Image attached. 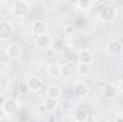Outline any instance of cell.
I'll use <instances>...</instances> for the list:
<instances>
[{
  "label": "cell",
  "mask_w": 123,
  "mask_h": 122,
  "mask_svg": "<svg viewBox=\"0 0 123 122\" xmlns=\"http://www.w3.org/2000/svg\"><path fill=\"white\" fill-rule=\"evenodd\" d=\"M99 19L105 23H113L117 19V10L113 4L107 3L99 9Z\"/></svg>",
  "instance_id": "6da1fadb"
},
{
  "label": "cell",
  "mask_w": 123,
  "mask_h": 122,
  "mask_svg": "<svg viewBox=\"0 0 123 122\" xmlns=\"http://www.w3.org/2000/svg\"><path fill=\"white\" fill-rule=\"evenodd\" d=\"M29 10H30V3L26 1V0H17V1H14V3L12 4V12H13V14L17 16V17L26 16V14L29 13Z\"/></svg>",
  "instance_id": "7a4b0ae2"
},
{
  "label": "cell",
  "mask_w": 123,
  "mask_h": 122,
  "mask_svg": "<svg viewBox=\"0 0 123 122\" xmlns=\"http://www.w3.org/2000/svg\"><path fill=\"white\" fill-rule=\"evenodd\" d=\"M20 102L17 101V99H6L4 102H3V105H1V108L4 109V114L6 115H14V114H17L19 111H20Z\"/></svg>",
  "instance_id": "3957f363"
},
{
  "label": "cell",
  "mask_w": 123,
  "mask_h": 122,
  "mask_svg": "<svg viewBox=\"0 0 123 122\" xmlns=\"http://www.w3.org/2000/svg\"><path fill=\"white\" fill-rule=\"evenodd\" d=\"M94 61V55L89 47H82L77 52V62L79 63H85V65H92Z\"/></svg>",
  "instance_id": "277c9868"
},
{
  "label": "cell",
  "mask_w": 123,
  "mask_h": 122,
  "mask_svg": "<svg viewBox=\"0 0 123 122\" xmlns=\"http://www.w3.org/2000/svg\"><path fill=\"white\" fill-rule=\"evenodd\" d=\"M107 53L110 56H119L120 53L123 52V43L117 39H112L107 42Z\"/></svg>",
  "instance_id": "5b68a950"
},
{
  "label": "cell",
  "mask_w": 123,
  "mask_h": 122,
  "mask_svg": "<svg viewBox=\"0 0 123 122\" xmlns=\"http://www.w3.org/2000/svg\"><path fill=\"white\" fill-rule=\"evenodd\" d=\"M30 30H31V33L37 37V36H40V34H46V33L49 32V26H47V23H46L44 20H36V22L31 23Z\"/></svg>",
  "instance_id": "8992f818"
},
{
  "label": "cell",
  "mask_w": 123,
  "mask_h": 122,
  "mask_svg": "<svg viewBox=\"0 0 123 122\" xmlns=\"http://www.w3.org/2000/svg\"><path fill=\"white\" fill-rule=\"evenodd\" d=\"M13 25L7 20H0V40H7L13 34Z\"/></svg>",
  "instance_id": "52a82bcc"
},
{
  "label": "cell",
  "mask_w": 123,
  "mask_h": 122,
  "mask_svg": "<svg viewBox=\"0 0 123 122\" xmlns=\"http://www.w3.org/2000/svg\"><path fill=\"white\" fill-rule=\"evenodd\" d=\"M52 45H53V37L50 36V34H40V36H37L36 37V46L39 47V49H49V47H52Z\"/></svg>",
  "instance_id": "ba28073f"
},
{
  "label": "cell",
  "mask_w": 123,
  "mask_h": 122,
  "mask_svg": "<svg viewBox=\"0 0 123 122\" xmlns=\"http://www.w3.org/2000/svg\"><path fill=\"white\" fill-rule=\"evenodd\" d=\"M26 85H27V89L31 92H39L42 89V86H43V81L39 78V76H36V75H31L27 78V81H26Z\"/></svg>",
  "instance_id": "9c48e42d"
},
{
  "label": "cell",
  "mask_w": 123,
  "mask_h": 122,
  "mask_svg": "<svg viewBox=\"0 0 123 122\" xmlns=\"http://www.w3.org/2000/svg\"><path fill=\"white\" fill-rule=\"evenodd\" d=\"M103 96L105 98H107V99H115V98H117V95H119V89H117V85H115V83H112V82H107V83H105V86H103Z\"/></svg>",
  "instance_id": "30bf717a"
},
{
  "label": "cell",
  "mask_w": 123,
  "mask_h": 122,
  "mask_svg": "<svg viewBox=\"0 0 123 122\" xmlns=\"http://www.w3.org/2000/svg\"><path fill=\"white\" fill-rule=\"evenodd\" d=\"M46 72H47V75L50 78L57 79V78H60L62 73H63V66H62L60 63H50V65H47Z\"/></svg>",
  "instance_id": "8fae6325"
},
{
  "label": "cell",
  "mask_w": 123,
  "mask_h": 122,
  "mask_svg": "<svg viewBox=\"0 0 123 122\" xmlns=\"http://www.w3.org/2000/svg\"><path fill=\"white\" fill-rule=\"evenodd\" d=\"M6 53L12 58V61L13 59H19L20 55H22V47H20L19 43H9L6 46Z\"/></svg>",
  "instance_id": "7c38bea8"
},
{
  "label": "cell",
  "mask_w": 123,
  "mask_h": 122,
  "mask_svg": "<svg viewBox=\"0 0 123 122\" xmlns=\"http://www.w3.org/2000/svg\"><path fill=\"white\" fill-rule=\"evenodd\" d=\"M87 92H89V88H87V85H86L85 82H82V81L74 82V85H73V93H74L76 96L85 98V96L87 95Z\"/></svg>",
  "instance_id": "4fadbf2b"
},
{
  "label": "cell",
  "mask_w": 123,
  "mask_h": 122,
  "mask_svg": "<svg viewBox=\"0 0 123 122\" xmlns=\"http://www.w3.org/2000/svg\"><path fill=\"white\" fill-rule=\"evenodd\" d=\"M42 103H43V108L47 112H55L57 109V106H59V102L56 99H53V98H49V96H46Z\"/></svg>",
  "instance_id": "5bb4252c"
},
{
  "label": "cell",
  "mask_w": 123,
  "mask_h": 122,
  "mask_svg": "<svg viewBox=\"0 0 123 122\" xmlns=\"http://www.w3.org/2000/svg\"><path fill=\"white\" fill-rule=\"evenodd\" d=\"M87 118H89V114L83 108H77L73 111V121L74 122H86Z\"/></svg>",
  "instance_id": "9a60e30c"
},
{
  "label": "cell",
  "mask_w": 123,
  "mask_h": 122,
  "mask_svg": "<svg viewBox=\"0 0 123 122\" xmlns=\"http://www.w3.org/2000/svg\"><path fill=\"white\" fill-rule=\"evenodd\" d=\"M90 72H92V66L90 65H85V63H77L76 65V73L79 76L85 78V76L90 75Z\"/></svg>",
  "instance_id": "2e32d148"
},
{
  "label": "cell",
  "mask_w": 123,
  "mask_h": 122,
  "mask_svg": "<svg viewBox=\"0 0 123 122\" xmlns=\"http://www.w3.org/2000/svg\"><path fill=\"white\" fill-rule=\"evenodd\" d=\"M93 6H94V3L92 0H77L76 1V9L80 12H89Z\"/></svg>",
  "instance_id": "e0dca14e"
},
{
  "label": "cell",
  "mask_w": 123,
  "mask_h": 122,
  "mask_svg": "<svg viewBox=\"0 0 123 122\" xmlns=\"http://www.w3.org/2000/svg\"><path fill=\"white\" fill-rule=\"evenodd\" d=\"M46 96H49V98H53V99H59L62 98V89L59 86H56V85H50L49 88H47V91H46Z\"/></svg>",
  "instance_id": "ac0fdd59"
},
{
  "label": "cell",
  "mask_w": 123,
  "mask_h": 122,
  "mask_svg": "<svg viewBox=\"0 0 123 122\" xmlns=\"http://www.w3.org/2000/svg\"><path fill=\"white\" fill-rule=\"evenodd\" d=\"M12 63V58L6 53L4 49H0V65L1 66H9Z\"/></svg>",
  "instance_id": "d6986e66"
},
{
  "label": "cell",
  "mask_w": 123,
  "mask_h": 122,
  "mask_svg": "<svg viewBox=\"0 0 123 122\" xmlns=\"http://www.w3.org/2000/svg\"><path fill=\"white\" fill-rule=\"evenodd\" d=\"M70 106H72V105H70L69 101H63V102H62V108H64V109H70Z\"/></svg>",
  "instance_id": "ffe728a7"
},
{
  "label": "cell",
  "mask_w": 123,
  "mask_h": 122,
  "mask_svg": "<svg viewBox=\"0 0 123 122\" xmlns=\"http://www.w3.org/2000/svg\"><path fill=\"white\" fill-rule=\"evenodd\" d=\"M117 89H119V93H123V79L119 81V83H117Z\"/></svg>",
  "instance_id": "44dd1931"
},
{
  "label": "cell",
  "mask_w": 123,
  "mask_h": 122,
  "mask_svg": "<svg viewBox=\"0 0 123 122\" xmlns=\"http://www.w3.org/2000/svg\"><path fill=\"white\" fill-rule=\"evenodd\" d=\"M96 122H110V121H109L106 116H100V118H97V119H96Z\"/></svg>",
  "instance_id": "7402d4cb"
},
{
  "label": "cell",
  "mask_w": 123,
  "mask_h": 122,
  "mask_svg": "<svg viewBox=\"0 0 123 122\" xmlns=\"http://www.w3.org/2000/svg\"><path fill=\"white\" fill-rule=\"evenodd\" d=\"M115 122H123V115H116Z\"/></svg>",
  "instance_id": "603a6c76"
},
{
  "label": "cell",
  "mask_w": 123,
  "mask_h": 122,
  "mask_svg": "<svg viewBox=\"0 0 123 122\" xmlns=\"http://www.w3.org/2000/svg\"><path fill=\"white\" fill-rule=\"evenodd\" d=\"M4 115H6V114H4V109H3V108L0 106V121H3V118H4Z\"/></svg>",
  "instance_id": "cb8c5ba5"
},
{
  "label": "cell",
  "mask_w": 123,
  "mask_h": 122,
  "mask_svg": "<svg viewBox=\"0 0 123 122\" xmlns=\"http://www.w3.org/2000/svg\"><path fill=\"white\" fill-rule=\"evenodd\" d=\"M1 16H3V9L0 7V19H1Z\"/></svg>",
  "instance_id": "d4e9b609"
},
{
  "label": "cell",
  "mask_w": 123,
  "mask_h": 122,
  "mask_svg": "<svg viewBox=\"0 0 123 122\" xmlns=\"http://www.w3.org/2000/svg\"><path fill=\"white\" fill-rule=\"evenodd\" d=\"M0 88H1V83H0Z\"/></svg>",
  "instance_id": "484cf974"
}]
</instances>
